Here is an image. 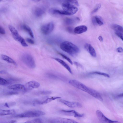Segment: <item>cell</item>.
<instances>
[{
  "label": "cell",
  "mask_w": 123,
  "mask_h": 123,
  "mask_svg": "<svg viewBox=\"0 0 123 123\" xmlns=\"http://www.w3.org/2000/svg\"><path fill=\"white\" fill-rule=\"evenodd\" d=\"M78 4L77 1L76 0L64 1L62 4V6L65 15H70L76 13L78 9L77 7Z\"/></svg>",
  "instance_id": "obj_1"
},
{
  "label": "cell",
  "mask_w": 123,
  "mask_h": 123,
  "mask_svg": "<svg viewBox=\"0 0 123 123\" xmlns=\"http://www.w3.org/2000/svg\"><path fill=\"white\" fill-rule=\"evenodd\" d=\"M60 48L63 51L73 56L76 55L80 52V49L77 46L68 41H64L61 43Z\"/></svg>",
  "instance_id": "obj_2"
},
{
  "label": "cell",
  "mask_w": 123,
  "mask_h": 123,
  "mask_svg": "<svg viewBox=\"0 0 123 123\" xmlns=\"http://www.w3.org/2000/svg\"><path fill=\"white\" fill-rule=\"evenodd\" d=\"M45 112L39 110L29 111L17 114L14 116L16 118H30L38 117L45 115Z\"/></svg>",
  "instance_id": "obj_3"
},
{
  "label": "cell",
  "mask_w": 123,
  "mask_h": 123,
  "mask_svg": "<svg viewBox=\"0 0 123 123\" xmlns=\"http://www.w3.org/2000/svg\"><path fill=\"white\" fill-rule=\"evenodd\" d=\"M8 27L13 38L15 40L19 42L23 47H26L28 46L24 39L19 35L18 31L14 27L9 25Z\"/></svg>",
  "instance_id": "obj_4"
},
{
  "label": "cell",
  "mask_w": 123,
  "mask_h": 123,
  "mask_svg": "<svg viewBox=\"0 0 123 123\" xmlns=\"http://www.w3.org/2000/svg\"><path fill=\"white\" fill-rule=\"evenodd\" d=\"M21 59L23 63L29 68H35L36 64L34 60L30 54L24 53L21 56Z\"/></svg>",
  "instance_id": "obj_5"
},
{
  "label": "cell",
  "mask_w": 123,
  "mask_h": 123,
  "mask_svg": "<svg viewBox=\"0 0 123 123\" xmlns=\"http://www.w3.org/2000/svg\"><path fill=\"white\" fill-rule=\"evenodd\" d=\"M69 83L73 86L87 93L90 87H88L80 82L75 80H71Z\"/></svg>",
  "instance_id": "obj_6"
},
{
  "label": "cell",
  "mask_w": 123,
  "mask_h": 123,
  "mask_svg": "<svg viewBox=\"0 0 123 123\" xmlns=\"http://www.w3.org/2000/svg\"><path fill=\"white\" fill-rule=\"evenodd\" d=\"M96 113L99 120L103 123H120L118 121L112 120L109 119L100 110H97Z\"/></svg>",
  "instance_id": "obj_7"
},
{
  "label": "cell",
  "mask_w": 123,
  "mask_h": 123,
  "mask_svg": "<svg viewBox=\"0 0 123 123\" xmlns=\"http://www.w3.org/2000/svg\"><path fill=\"white\" fill-rule=\"evenodd\" d=\"M54 25L52 22H49L42 25L41 28L42 32L45 35L50 34L53 31Z\"/></svg>",
  "instance_id": "obj_8"
},
{
  "label": "cell",
  "mask_w": 123,
  "mask_h": 123,
  "mask_svg": "<svg viewBox=\"0 0 123 123\" xmlns=\"http://www.w3.org/2000/svg\"><path fill=\"white\" fill-rule=\"evenodd\" d=\"M59 101L70 108H81L82 107V105L80 103L78 102L68 101L62 99H60Z\"/></svg>",
  "instance_id": "obj_9"
},
{
  "label": "cell",
  "mask_w": 123,
  "mask_h": 123,
  "mask_svg": "<svg viewBox=\"0 0 123 123\" xmlns=\"http://www.w3.org/2000/svg\"><path fill=\"white\" fill-rule=\"evenodd\" d=\"M61 112L65 114L66 115L73 116L75 117H83L84 114H80L76 111L74 110H61Z\"/></svg>",
  "instance_id": "obj_10"
},
{
  "label": "cell",
  "mask_w": 123,
  "mask_h": 123,
  "mask_svg": "<svg viewBox=\"0 0 123 123\" xmlns=\"http://www.w3.org/2000/svg\"><path fill=\"white\" fill-rule=\"evenodd\" d=\"M52 121L57 123H79L73 119L62 117L56 118Z\"/></svg>",
  "instance_id": "obj_11"
},
{
  "label": "cell",
  "mask_w": 123,
  "mask_h": 123,
  "mask_svg": "<svg viewBox=\"0 0 123 123\" xmlns=\"http://www.w3.org/2000/svg\"><path fill=\"white\" fill-rule=\"evenodd\" d=\"M40 83L38 82L31 81H29L26 83L25 86L26 90L31 89L38 88L40 86Z\"/></svg>",
  "instance_id": "obj_12"
},
{
  "label": "cell",
  "mask_w": 123,
  "mask_h": 123,
  "mask_svg": "<svg viewBox=\"0 0 123 123\" xmlns=\"http://www.w3.org/2000/svg\"><path fill=\"white\" fill-rule=\"evenodd\" d=\"M7 88L9 89L16 91H24L26 90L25 86L19 84H15L9 86L7 87Z\"/></svg>",
  "instance_id": "obj_13"
},
{
  "label": "cell",
  "mask_w": 123,
  "mask_h": 123,
  "mask_svg": "<svg viewBox=\"0 0 123 123\" xmlns=\"http://www.w3.org/2000/svg\"><path fill=\"white\" fill-rule=\"evenodd\" d=\"M88 93L99 100L102 101L103 99L100 94L96 90L90 88Z\"/></svg>",
  "instance_id": "obj_14"
},
{
  "label": "cell",
  "mask_w": 123,
  "mask_h": 123,
  "mask_svg": "<svg viewBox=\"0 0 123 123\" xmlns=\"http://www.w3.org/2000/svg\"><path fill=\"white\" fill-rule=\"evenodd\" d=\"M92 22L94 25L100 26L103 24V19L100 16L96 15L93 17L92 19Z\"/></svg>",
  "instance_id": "obj_15"
},
{
  "label": "cell",
  "mask_w": 123,
  "mask_h": 123,
  "mask_svg": "<svg viewBox=\"0 0 123 123\" xmlns=\"http://www.w3.org/2000/svg\"><path fill=\"white\" fill-rule=\"evenodd\" d=\"M33 12L36 16L40 17L44 14L45 11L44 9L42 8L36 7L33 9Z\"/></svg>",
  "instance_id": "obj_16"
},
{
  "label": "cell",
  "mask_w": 123,
  "mask_h": 123,
  "mask_svg": "<svg viewBox=\"0 0 123 123\" xmlns=\"http://www.w3.org/2000/svg\"><path fill=\"white\" fill-rule=\"evenodd\" d=\"M84 48L92 56L94 57L96 56L95 50L90 44L87 43L84 46Z\"/></svg>",
  "instance_id": "obj_17"
},
{
  "label": "cell",
  "mask_w": 123,
  "mask_h": 123,
  "mask_svg": "<svg viewBox=\"0 0 123 123\" xmlns=\"http://www.w3.org/2000/svg\"><path fill=\"white\" fill-rule=\"evenodd\" d=\"M53 59L57 61L69 71L70 73L73 74V72L69 66L64 61L59 58H54Z\"/></svg>",
  "instance_id": "obj_18"
},
{
  "label": "cell",
  "mask_w": 123,
  "mask_h": 123,
  "mask_svg": "<svg viewBox=\"0 0 123 123\" xmlns=\"http://www.w3.org/2000/svg\"><path fill=\"white\" fill-rule=\"evenodd\" d=\"M87 30V26L84 25H81L75 27L74 29L75 33L80 34L86 32Z\"/></svg>",
  "instance_id": "obj_19"
},
{
  "label": "cell",
  "mask_w": 123,
  "mask_h": 123,
  "mask_svg": "<svg viewBox=\"0 0 123 123\" xmlns=\"http://www.w3.org/2000/svg\"><path fill=\"white\" fill-rule=\"evenodd\" d=\"M22 29L27 32L30 37L32 38H34V36L33 32L31 28L27 25L24 24L21 26Z\"/></svg>",
  "instance_id": "obj_20"
},
{
  "label": "cell",
  "mask_w": 123,
  "mask_h": 123,
  "mask_svg": "<svg viewBox=\"0 0 123 123\" xmlns=\"http://www.w3.org/2000/svg\"><path fill=\"white\" fill-rule=\"evenodd\" d=\"M1 58L2 59L7 62L13 64L16 66H17V64L15 61L9 56L4 55H2Z\"/></svg>",
  "instance_id": "obj_21"
},
{
  "label": "cell",
  "mask_w": 123,
  "mask_h": 123,
  "mask_svg": "<svg viewBox=\"0 0 123 123\" xmlns=\"http://www.w3.org/2000/svg\"><path fill=\"white\" fill-rule=\"evenodd\" d=\"M16 113L15 111L13 109L7 110H0V115L1 116L12 115Z\"/></svg>",
  "instance_id": "obj_22"
},
{
  "label": "cell",
  "mask_w": 123,
  "mask_h": 123,
  "mask_svg": "<svg viewBox=\"0 0 123 123\" xmlns=\"http://www.w3.org/2000/svg\"><path fill=\"white\" fill-rule=\"evenodd\" d=\"M79 20L78 18H66L65 20V23L68 25H71L75 23Z\"/></svg>",
  "instance_id": "obj_23"
},
{
  "label": "cell",
  "mask_w": 123,
  "mask_h": 123,
  "mask_svg": "<svg viewBox=\"0 0 123 123\" xmlns=\"http://www.w3.org/2000/svg\"><path fill=\"white\" fill-rule=\"evenodd\" d=\"M111 27L116 32L123 33V28L119 25L116 24H113L111 25Z\"/></svg>",
  "instance_id": "obj_24"
},
{
  "label": "cell",
  "mask_w": 123,
  "mask_h": 123,
  "mask_svg": "<svg viewBox=\"0 0 123 123\" xmlns=\"http://www.w3.org/2000/svg\"><path fill=\"white\" fill-rule=\"evenodd\" d=\"M12 83L10 80H6L3 78L0 77V85L2 86H5Z\"/></svg>",
  "instance_id": "obj_25"
},
{
  "label": "cell",
  "mask_w": 123,
  "mask_h": 123,
  "mask_svg": "<svg viewBox=\"0 0 123 123\" xmlns=\"http://www.w3.org/2000/svg\"><path fill=\"white\" fill-rule=\"evenodd\" d=\"M89 74H97L102 75L107 78L110 77V75L108 74L99 71H93L90 72Z\"/></svg>",
  "instance_id": "obj_26"
},
{
  "label": "cell",
  "mask_w": 123,
  "mask_h": 123,
  "mask_svg": "<svg viewBox=\"0 0 123 123\" xmlns=\"http://www.w3.org/2000/svg\"><path fill=\"white\" fill-rule=\"evenodd\" d=\"M21 123H43V122L41 119L36 118Z\"/></svg>",
  "instance_id": "obj_27"
},
{
  "label": "cell",
  "mask_w": 123,
  "mask_h": 123,
  "mask_svg": "<svg viewBox=\"0 0 123 123\" xmlns=\"http://www.w3.org/2000/svg\"><path fill=\"white\" fill-rule=\"evenodd\" d=\"M59 54L61 55L62 57L66 60L71 65H72L73 64V62H72L71 60L68 57L65 55L59 53Z\"/></svg>",
  "instance_id": "obj_28"
},
{
  "label": "cell",
  "mask_w": 123,
  "mask_h": 123,
  "mask_svg": "<svg viewBox=\"0 0 123 123\" xmlns=\"http://www.w3.org/2000/svg\"><path fill=\"white\" fill-rule=\"evenodd\" d=\"M101 6V4H97L95 8L92 11V14H93L97 12L100 8Z\"/></svg>",
  "instance_id": "obj_29"
},
{
  "label": "cell",
  "mask_w": 123,
  "mask_h": 123,
  "mask_svg": "<svg viewBox=\"0 0 123 123\" xmlns=\"http://www.w3.org/2000/svg\"><path fill=\"white\" fill-rule=\"evenodd\" d=\"M51 93V92L50 91H42L39 92L37 93L41 95H46L50 94Z\"/></svg>",
  "instance_id": "obj_30"
},
{
  "label": "cell",
  "mask_w": 123,
  "mask_h": 123,
  "mask_svg": "<svg viewBox=\"0 0 123 123\" xmlns=\"http://www.w3.org/2000/svg\"><path fill=\"white\" fill-rule=\"evenodd\" d=\"M15 104V103L14 102H11L9 103H6L4 105V106L5 107L9 108L10 106H13Z\"/></svg>",
  "instance_id": "obj_31"
},
{
  "label": "cell",
  "mask_w": 123,
  "mask_h": 123,
  "mask_svg": "<svg viewBox=\"0 0 123 123\" xmlns=\"http://www.w3.org/2000/svg\"><path fill=\"white\" fill-rule=\"evenodd\" d=\"M5 95H13L16 94L18 93V92L16 91H9L5 93Z\"/></svg>",
  "instance_id": "obj_32"
},
{
  "label": "cell",
  "mask_w": 123,
  "mask_h": 123,
  "mask_svg": "<svg viewBox=\"0 0 123 123\" xmlns=\"http://www.w3.org/2000/svg\"><path fill=\"white\" fill-rule=\"evenodd\" d=\"M67 31L68 32L71 34L75 33L74 32V29L71 27H68L66 29Z\"/></svg>",
  "instance_id": "obj_33"
},
{
  "label": "cell",
  "mask_w": 123,
  "mask_h": 123,
  "mask_svg": "<svg viewBox=\"0 0 123 123\" xmlns=\"http://www.w3.org/2000/svg\"><path fill=\"white\" fill-rule=\"evenodd\" d=\"M115 33L117 36L123 41V33L116 31L115 32Z\"/></svg>",
  "instance_id": "obj_34"
},
{
  "label": "cell",
  "mask_w": 123,
  "mask_h": 123,
  "mask_svg": "<svg viewBox=\"0 0 123 123\" xmlns=\"http://www.w3.org/2000/svg\"><path fill=\"white\" fill-rule=\"evenodd\" d=\"M26 40L28 43L30 44H34L35 42L31 38H27L26 39Z\"/></svg>",
  "instance_id": "obj_35"
},
{
  "label": "cell",
  "mask_w": 123,
  "mask_h": 123,
  "mask_svg": "<svg viewBox=\"0 0 123 123\" xmlns=\"http://www.w3.org/2000/svg\"><path fill=\"white\" fill-rule=\"evenodd\" d=\"M0 33L2 35L5 34L6 32L4 29L1 26H0Z\"/></svg>",
  "instance_id": "obj_36"
},
{
  "label": "cell",
  "mask_w": 123,
  "mask_h": 123,
  "mask_svg": "<svg viewBox=\"0 0 123 123\" xmlns=\"http://www.w3.org/2000/svg\"><path fill=\"white\" fill-rule=\"evenodd\" d=\"M116 51L119 53L123 52V49L121 47H119L117 49Z\"/></svg>",
  "instance_id": "obj_37"
},
{
  "label": "cell",
  "mask_w": 123,
  "mask_h": 123,
  "mask_svg": "<svg viewBox=\"0 0 123 123\" xmlns=\"http://www.w3.org/2000/svg\"><path fill=\"white\" fill-rule=\"evenodd\" d=\"M17 121L15 120H12L6 121L0 123H16Z\"/></svg>",
  "instance_id": "obj_38"
},
{
  "label": "cell",
  "mask_w": 123,
  "mask_h": 123,
  "mask_svg": "<svg viewBox=\"0 0 123 123\" xmlns=\"http://www.w3.org/2000/svg\"><path fill=\"white\" fill-rule=\"evenodd\" d=\"M98 39L101 42H102L103 41V39L102 37L101 36H99L98 37Z\"/></svg>",
  "instance_id": "obj_39"
},
{
  "label": "cell",
  "mask_w": 123,
  "mask_h": 123,
  "mask_svg": "<svg viewBox=\"0 0 123 123\" xmlns=\"http://www.w3.org/2000/svg\"><path fill=\"white\" fill-rule=\"evenodd\" d=\"M117 97H123V92L120 93L117 95Z\"/></svg>",
  "instance_id": "obj_40"
}]
</instances>
